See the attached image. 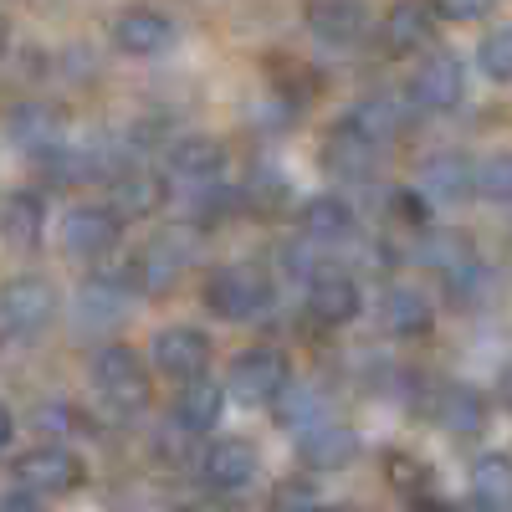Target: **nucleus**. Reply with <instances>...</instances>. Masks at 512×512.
I'll list each match as a JSON object with an SVG mask.
<instances>
[{
	"mask_svg": "<svg viewBox=\"0 0 512 512\" xmlns=\"http://www.w3.org/2000/svg\"><path fill=\"white\" fill-rule=\"evenodd\" d=\"M200 297H205V308L216 313V318L246 323V318H256V313L272 303V277L262 267H251V262H231V267L205 277V292Z\"/></svg>",
	"mask_w": 512,
	"mask_h": 512,
	"instance_id": "1",
	"label": "nucleus"
},
{
	"mask_svg": "<svg viewBox=\"0 0 512 512\" xmlns=\"http://www.w3.org/2000/svg\"><path fill=\"white\" fill-rule=\"evenodd\" d=\"M93 390L113 415H139L149 405V369L128 344H108L93 359Z\"/></svg>",
	"mask_w": 512,
	"mask_h": 512,
	"instance_id": "2",
	"label": "nucleus"
},
{
	"mask_svg": "<svg viewBox=\"0 0 512 512\" xmlns=\"http://www.w3.org/2000/svg\"><path fill=\"white\" fill-rule=\"evenodd\" d=\"M11 477L31 497H62V492H77L88 482V466H82V456L67 451V446H36V451L16 456Z\"/></svg>",
	"mask_w": 512,
	"mask_h": 512,
	"instance_id": "3",
	"label": "nucleus"
},
{
	"mask_svg": "<svg viewBox=\"0 0 512 512\" xmlns=\"http://www.w3.org/2000/svg\"><path fill=\"white\" fill-rule=\"evenodd\" d=\"M185 267H190V241L180 231H164V236L144 241L134 256H128L123 287H134V292H169L180 282Z\"/></svg>",
	"mask_w": 512,
	"mask_h": 512,
	"instance_id": "4",
	"label": "nucleus"
},
{
	"mask_svg": "<svg viewBox=\"0 0 512 512\" xmlns=\"http://www.w3.org/2000/svg\"><path fill=\"white\" fill-rule=\"evenodd\" d=\"M287 384H292V369H287V354H277V349H246L231 359L226 390L241 405H272V400H282Z\"/></svg>",
	"mask_w": 512,
	"mask_h": 512,
	"instance_id": "5",
	"label": "nucleus"
},
{
	"mask_svg": "<svg viewBox=\"0 0 512 512\" xmlns=\"http://www.w3.org/2000/svg\"><path fill=\"white\" fill-rule=\"evenodd\" d=\"M52 318H57V287L47 277L26 272V277H11L6 287H0V323H6L11 333L31 338V333L47 328Z\"/></svg>",
	"mask_w": 512,
	"mask_h": 512,
	"instance_id": "6",
	"label": "nucleus"
},
{
	"mask_svg": "<svg viewBox=\"0 0 512 512\" xmlns=\"http://www.w3.org/2000/svg\"><path fill=\"white\" fill-rule=\"evenodd\" d=\"M123 236V221L113 205H77L67 210L62 221V251L77 256V262H98V256H108Z\"/></svg>",
	"mask_w": 512,
	"mask_h": 512,
	"instance_id": "7",
	"label": "nucleus"
},
{
	"mask_svg": "<svg viewBox=\"0 0 512 512\" xmlns=\"http://www.w3.org/2000/svg\"><path fill=\"white\" fill-rule=\"evenodd\" d=\"M113 47L123 57H164L180 47V26L154 6H134L113 21Z\"/></svg>",
	"mask_w": 512,
	"mask_h": 512,
	"instance_id": "8",
	"label": "nucleus"
},
{
	"mask_svg": "<svg viewBox=\"0 0 512 512\" xmlns=\"http://www.w3.org/2000/svg\"><path fill=\"white\" fill-rule=\"evenodd\" d=\"M410 98L425 113H451L466 98V67H461V57H451V52L420 57V67L410 77Z\"/></svg>",
	"mask_w": 512,
	"mask_h": 512,
	"instance_id": "9",
	"label": "nucleus"
},
{
	"mask_svg": "<svg viewBox=\"0 0 512 512\" xmlns=\"http://www.w3.org/2000/svg\"><path fill=\"white\" fill-rule=\"evenodd\" d=\"M6 134L21 154H36L47 159L52 149L67 144V113L52 108V103H16L11 118H6Z\"/></svg>",
	"mask_w": 512,
	"mask_h": 512,
	"instance_id": "10",
	"label": "nucleus"
},
{
	"mask_svg": "<svg viewBox=\"0 0 512 512\" xmlns=\"http://www.w3.org/2000/svg\"><path fill=\"white\" fill-rule=\"evenodd\" d=\"M221 169H226V149L216 139H205V134L175 139L169 154H164V175L175 185H190V190H210L221 180Z\"/></svg>",
	"mask_w": 512,
	"mask_h": 512,
	"instance_id": "11",
	"label": "nucleus"
},
{
	"mask_svg": "<svg viewBox=\"0 0 512 512\" xmlns=\"http://www.w3.org/2000/svg\"><path fill=\"white\" fill-rule=\"evenodd\" d=\"M210 364V333L190 328V323H175L154 338V369L169 374V379H195L205 374Z\"/></svg>",
	"mask_w": 512,
	"mask_h": 512,
	"instance_id": "12",
	"label": "nucleus"
},
{
	"mask_svg": "<svg viewBox=\"0 0 512 512\" xmlns=\"http://www.w3.org/2000/svg\"><path fill=\"white\" fill-rule=\"evenodd\" d=\"M169 200V175L159 169H118L108 180V205L118 210V221H139Z\"/></svg>",
	"mask_w": 512,
	"mask_h": 512,
	"instance_id": "13",
	"label": "nucleus"
},
{
	"mask_svg": "<svg viewBox=\"0 0 512 512\" xmlns=\"http://www.w3.org/2000/svg\"><path fill=\"white\" fill-rule=\"evenodd\" d=\"M359 134H369L374 144H390V139H405L410 128H415V98L405 93H374V98H364L359 108H349L344 113Z\"/></svg>",
	"mask_w": 512,
	"mask_h": 512,
	"instance_id": "14",
	"label": "nucleus"
},
{
	"mask_svg": "<svg viewBox=\"0 0 512 512\" xmlns=\"http://www.w3.org/2000/svg\"><path fill=\"white\" fill-rule=\"evenodd\" d=\"M364 308V297H359V282L344 277V272H313L308 282V318L323 323V328H344L354 323Z\"/></svg>",
	"mask_w": 512,
	"mask_h": 512,
	"instance_id": "15",
	"label": "nucleus"
},
{
	"mask_svg": "<svg viewBox=\"0 0 512 512\" xmlns=\"http://www.w3.org/2000/svg\"><path fill=\"white\" fill-rule=\"evenodd\" d=\"M446 303L461 308V313H487L502 303V277L497 267H487L482 256H466L461 267L446 272Z\"/></svg>",
	"mask_w": 512,
	"mask_h": 512,
	"instance_id": "16",
	"label": "nucleus"
},
{
	"mask_svg": "<svg viewBox=\"0 0 512 512\" xmlns=\"http://www.w3.org/2000/svg\"><path fill=\"white\" fill-rule=\"evenodd\" d=\"M374 159H379V144L369 134H359L349 118H338V128L323 139V169L338 180H369Z\"/></svg>",
	"mask_w": 512,
	"mask_h": 512,
	"instance_id": "17",
	"label": "nucleus"
},
{
	"mask_svg": "<svg viewBox=\"0 0 512 512\" xmlns=\"http://www.w3.org/2000/svg\"><path fill=\"white\" fill-rule=\"evenodd\" d=\"M226 410V390L221 384H210V379H180V395H175V431L185 436H205V431H216V420Z\"/></svg>",
	"mask_w": 512,
	"mask_h": 512,
	"instance_id": "18",
	"label": "nucleus"
},
{
	"mask_svg": "<svg viewBox=\"0 0 512 512\" xmlns=\"http://www.w3.org/2000/svg\"><path fill=\"white\" fill-rule=\"evenodd\" d=\"M297 451H303V466H313V472H344V466L359 456V436L338 420H318V425L303 431Z\"/></svg>",
	"mask_w": 512,
	"mask_h": 512,
	"instance_id": "19",
	"label": "nucleus"
},
{
	"mask_svg": "<svg viewBox=\"0 0 512 512\" xmlns=\"http://www.w3.org/2000/svg\"><path fill=\"white\" fill-rule=\"evenodd\" d=\"M308 31L333 41V47H344V41H359L369 31V11H364V0H308V11H303Z\"/></svg>",
	"mask_w": 512,
	"mask_h": 512,
	"instance_id": "20",
	"label": "nucleus"
},
{
	"mask_svg": "<svg viewBox=\"0 0 512 512\" xmlns=\"http://www.w3.org/2000/svg\"><path fill=\"white\" fill-rule=\"evenodd\" d=\"M256 446L251 441H241V436H231V441H210L205 446V456H200V477L210 482V487H246L251 477H256Z\"/></svg>",
	"mask_w": 512,
	"mask_h": 512,
	"instance_id": "21",
	"label": "nucleus"
},
{
	"mask_svg": "<svg viewBox=\"0 0 512 512\" xmlns=\"http://www.w3.org/2000/svg\"><path fill=\"white\" fill-rule=\"evenodd\" d=\"M415 190L425 195V205H441V200L466 195V190H472V159L456 154V149L431 154V159L420 164V185H415Z\"/></svg>",
	"mask_w": 512,
	"mask_h": 512,
	"instance_id": "22",
	"label": "nucleus"
},
{
	"mask_svg": "<svg viewBox=\"0 0 512 512\" xmlns=\"http://www.w3.org/2000/svg\"><path fill=\"white\" fill-rule=\"evenodd\" d=\"M379 318L395 338H415V333L431 328V297L415 292V287H390L384 303H379Z\"/></svg>",
	"mask_w": 512,
	"mask_h": 512,
	"instance_id": "23",
	"label": "nucleus"
},
{
	"mask_svg": "<svg viewBox=\"0 0 512 512\" xmlns=\"http://www.w3.org/2000/svg\"><path fill=\"white\" fill-rule=\"evenodd\" d=\"M431 26H436V11L420 6V0H400V6L384 16V47L390 52H415L431 41Z\"/></svg>",
	"mask_w": 512,
	"mask_h": 512,
	"instance_id": "24",
	"label": "nucleus"
},
{
	"mask_svg": "<svg viewBox=\"0 0 512 512\" xmlns=\"http://www.w3.org/2000/svg\"><path fill=\"white\" fill-rule=\"evenodd\" d=\"M436 420L451 436H477V431H487V400L472 390V384H451V390H441Z\"/></svg>",
	"mask_w": 512,
	"mask_h": 512,
	"instance_id": "25",
	"label": "nucleus"
},
{
	"mask_svg": "<svg viewBox=\"0 0 512 512\" xmlns=\"http://www.w3.org/2000/svg\"><path fill=\"white\" fill-rule=\"evenodd\" d=\"M41 226H47V210H41V195H11L6 210H0V236H6L16 251H36L41 246Z\"/></svg>",
	"mask_w": 512,
	"mask_h": 512,
	"instance_id": "26",
	"label": "nucleus"
},
{
	"mask_svg": "<svg viewBox=\"0 0 512 512\" xmlns=\"http://www.w3.org/2000/svg\"><path fill=\"white\" fill-rule=\"evenodd\" d=\"M472 497L497 507V512H512V456L487 451L472 461Z\"/></svg>",
	"mask_w": 512,
	"mask_h": 512,
	"instance_id": "27",
	"label": "nucleus"
},
{
	"mask_svg": "<svg viewBox=\"0 0 512 512\" xmlns=\"http://www.w3.org/2000/svg\"><path fill=\"white\" fill-rule=\"evenodd\" d=\"M303 231H308V241H338V236H349V226H354V210L338 200V195H313L308 205H303Z\"/></svg>",
	"mask_w": 512,
	"mask_h": 512,
	"instance_id": "28",
	"label": "nucleus"
},
{
	"mask_svg": "<svg viewBox=\"0 0 512 512\" xmlns=\"http://www.w3.org/2000/svg\"><path fill=\"white\" fill-rule=\"evenodd\" d=\"M466 256H477V251H472V241H466L461 231H425V236H420V251H415V262L446 277L451 267L466 262Z\"/></svg>",
	"mask_w": 512,
	"mask_h": 512,
	"instance_id": "29",
	"label": "nucleus"
},
{
	"mask_svg": "<svg viewBox=\"0 0 512 512\" xmlns=\"http://www.w3.org/2000/svg\"><path fill=\"white\" fill-rule=\"evenodd\" d=\"M472 190L497 200V205H512V149H497V154L472 164Z\"/></svg>",
	"mask_w": 512,
	"mask_h": 512,
	"instance_id": "30",
	"label": "nucleus"
},
{
	"mask_svg": "<svg viewBox=\"0 0 512 512\" xmlns=\"http://www.w3.org/2000/svg\"><path fill=\"white\" fill-rule=\"evenodd\" d=\"M77 308H82V318H88V323H118V318L128 313L123 282H103V277H93L88 287H82Z\"/></svg>",
	"mask_w": 512,
	"mask_h": 512,
	"instance_id": "31",
	"label": "nucleus"
},
{
	"mask_svg": "<svg viewBox=\"0 0 512 512\" xmlns=\"http://www.w3.org/2000/svg\"><path fill=\"white\" fill-rule=\"evenodd\" d=\"M477 67H482L492 82H512V21L482 36V47H477Z\"/></svg>",
	"mask_w": 512,
	"mask_h": 512,
	"instance_id": "32",
	"label": "nucleus"
},
{
	"mask_svg": "<svg viewBox=\"0 0 512 512\" xmlns=\"http://www.w3.org/2000/svg\"><path fill=\"white\" fill-rule=\"evenodd\" d=\"M492 6L497 0H431V11L441 21H482V16H492Z\"/></svg>",
	"mask_w": 512,
	"mask_h": 512,
	"instance_id": "33",
	"label": "nucleus"
},
{
	"mask_svg": "<svg viewBox=\"0 0 512 512\" xmlns=\"http://www.w3.org/2000/svg\"><path fill=\"white\" fill-rule=\"evenodd\" d=\"M292 190H287V180L277 175V169H256L251 175V190H246V200H287Z\"/></svg>",
	"mask_w": 512,
	"mask_h": 512,
	"instance_id": "34",
	"label": "nucleus"
},
{
	"mask_svg": "<svg viewBox=\"0 0 512 512\" xmlns=\"http://www.w3.org/2000/svg\"><path fill=\"white\" fill-rule=\"evenodd\" d=\"M36 425H41V431H82V420H77V410L72 405H41L36 410Z\"/></svg>",
	"mask_w": 512,
	"mask_h": 512,
	"instance_id": "35",
	"label": "nucleus"
},
{
	"mask_svg": "<svg viewBox=\"0 0 512 512\" xmlns=\"http://www.w3.org/2000/svg\"><path fill=\"white\" fill-rule=\"evenodd\" d=\"M11 436H16V415H11V405H6V400H0V446H6Z\"/></svg>",
	"mask_w": 512,
	"mask_h": 512,
	"instance_id": "36",
	"label": "nucleus"
},
{
	"mask_svg": "<svg viewBox=\"0 0 512 512\" xmlns=\"http://www.w3.org/2000/svg\"><path fill=\"white\" fill-rule=\"evenodd\" d=\"M175 512H241L236 502H190V507H175Z\"/></svg>",
	"mask_w": 512,
	"mask_h": 512,
	"instance_id": "37",
	"label": "nucleus"
},
{
	"mask_svg": "<svg viewBox=\"0 0 512 512\" xmlns=\"http://www.w3.org/2000/svg\"><path fill=\"white\" fill-rule=\"evenodd\" d=\"M0 512H41V507H36L31 492H26V497H6V507H0Z\"/></svg>",
	"mask_w": 512,
	"mask_h": 512,
	"instance_id": "38",
	"label": "nucleus"
},
{
	"mask_svg": "<svg viewBox=\"0 0 512 512\" xmlns=\"http://www.w3.org/2000/svg\"><path fill=\"white\" fill-rule=\"evenodd\" d=\"M497 395H502V405H507V410H512V364H507V369H502V384H497Z\"/></svg>",
	"mask_w": 512,
	"mask_h": 512,
	"instance_id": "39",
	"label": "nucleus"
},
{
	"mask_svg": "<svg viewBox=\"0 0 512 512\" xmlns=\"http://www.w3.org/2000/svg\"><path fill=\"white\" fill-rule=\"evenodd\" d=\"M6 47H11V21L0 16V57H6Z\"/></svg>",
	"mask_w": 512,
	"mask_h": 512,
	"instance_id": "40",
	"label": "nucleus"
},
{
	"mask_svg": "<svg viewBox=\"0 0 512 512\" xmlns=\"http://www.w3.org/2000/svg\"><path fill=\"white\" fill-rule=\"evenodd\" d=\"M451 512H497V507H487V502H477V497H472L466 507H451Z\"/></svg>",
	"mask_w": 512,
	"mask_h": 512,
	"instance_id": "41",
	"label": "nucleus"
},
{
	"mask_svg": "<svg viewBox=\"0 0 512 512\" xmlns=\"http://www.w3.org/2000/svg\"><path fill=\"white\" fill-rule=\"evenodd\" d=\"M277 512H308V507H277Z\"/></svg>",
	"mask_w": 512,
	"mask_h": 512,
	"instance_id": "42",
	"label": "nucleus"
},
{
	"mask_svg": "<svg viewBox=\"0 0 512 512\" xmlns=\"http://www.w3.org/2000/svg\"><path fill=\"white\" fill-rule=\"evenodd\" d=\"M328 512H344V507H328Z\"/></svg>",
	"mask_w": 512,
	"mask_h": 512,
	"instance_id": "43",
	"label": "nucleus"
}]
</instances>
